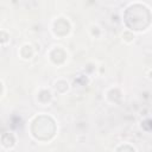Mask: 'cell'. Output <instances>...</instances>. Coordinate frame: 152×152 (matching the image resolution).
<instances>
[{
  "instance_id": "cell-1",
  "label": "cell",
  "mask_w": 152,
  "mask_h": 152,
  "mask_svg": "<svg viewBox=\"0 0 152 152\" xmlns=\"http://www.w3.org/2000/svg\"><path fill=\"white\" fill-rule=\"evenodd\" d=\"M151 20L150 11L142 5H132L125 12V21L132 30H145Z\"/></svg>"
},
{
  "instance_id": "cell-2",
  "label": "cell",
  "mask_w": 152,
  "mask_h": 152,
  "mask_svg": "<svg viewBox=\"0 0 152 152\" xmlns=\"http://www.w3.org/2000/svg\"><path fill=\"white\" fill-rule=\"evenodd\" d=\"M32 134L37 139H49L55 134V122L48 116H39L33 121Z\"/></svg>"
}]
</instances>
